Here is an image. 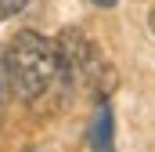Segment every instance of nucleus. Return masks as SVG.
<instances>
[{
    "instance_id": "obj_2",
    "label": "nucleus",
    "mask_w": 155,
    "mask_h": 152,
    "mask_svg": "<svg viewBox=\"0 0 155 152\" xmlns=\"http://www.w3.org/2000/svg\"><path fill=\"white\" fill-rule=\"evenodd\" d=\"M58 58H61V69H65V80L76 83V87H87L94 98H108L116 91L119 76L108 62V54L79 29H65L58 36Z\"/></svg>"
},
{
    "instance_id": "obj_5",
    "label": "nucleus",
    "mask_w": 155,
    "mask_h": 152,
    "mask_svg": "<svg viewBox=\"0 0 155 152\" xmlns=\"http://www.w3.org/2000/svg\"><path fill=\"white\" fill-rule=\"evenodd\" d=\"M90 4H94V7H116L119 0H90Z\"/></svg>"
},
{
    "instance_id": "obj_4",
    "label": "nucleus",
    "mask_w": 155,
    "mask_h": 152,
    "mask_svg": "<svg viewBox=\"0 0 155 152\" xmlns=\"http://www.w3.org/2000/svg\"><path fill=\"white\" fill-rule=\"evenodd\" d=\"M25 4H29V0H0V22H7L11 15H18Z\"/></svg>"
},
{
    "instance_id": "obj_6",
    "label": "nucleus",
    "mask_w": 155,
    "mask_h": 152,
    "mask_svg": "<svg viewBox=\"0 0 155 152\" xmlns=\"http://www.w3.org/2000/svg\"><path fill=\"white\" fill-rule=\"evenodd\" d=\"M148 22H152V33H155V7H152V18H148Z\"/></svg>"
},
{
    "instance_id": "obj_3",
    "label": "nucleus",
    "mask_w": 155,
    "mask_h": 152,
    "mask_svg": "<svg viewBox=\"0 0 155 152\" xmlns=\"http://www.w3.org/2000/svg\"><path fill=\"white\" fill-rule=\"evenodd\" d=\"M90 145H94V152H116V138H112V105H108V98L97 102V112H94V123H90Z\"/></svg>"
},
{
    "instance_id": "obj_1",
    "label": "nucleus",
    "mask_w": 155,
    "mask_h": 152,
    "mask_svg": "<svg viewBox=\"0 0 155 152\" xmlns=\"http://www.w3.org/2000/svg\"><path fill=\"white\" fill-rule=\"evenodd\" d=\"M4 69H7V80H11L15 94H18L33 112L54 109V105L61 102V94H65V83H69L54 40L40 36L33 29L18 33V36L7 43V51H4Z\"/></svg>"
}]
</instances>
